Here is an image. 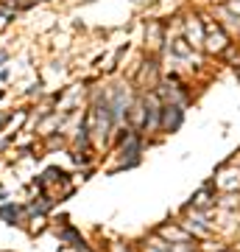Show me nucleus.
<instances>
[{
  "label": "nucleus",
  "instance_id": "nucleus-1",
  "mask_svg": "<svg viewBox=\"0 0 240 252\" xmlns=\"http://www.w3.org/2000/svg\"><path fill=\"white\" fill-rule=\"evenodd\" d=\"M0 219H6L9 224H20V207L17 205H3L0 207Z\"/></svg>",
  "mask_w": 240,
  "mask_h": 252
},
{
  "label": "nucleus",
  "instance_id": "nucleus-2",
  "mask_svg": "<svg viewBox=\"0 0 240 252\" xmlns=\"http://www.w3.org/2000/svg\"><path fill=\"white\" fill-rule=\"evenodd\" d=\"M0 62H6V51H0Z\"/></svg>",
  "mask_w": 240,
  "mask_h": 252
}]
</instances>
